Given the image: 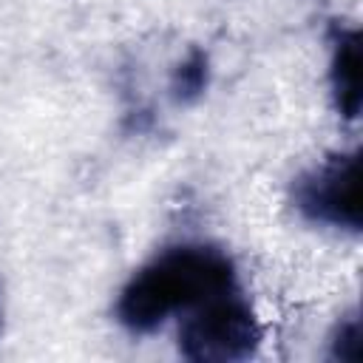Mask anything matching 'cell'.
<instances>
[{"mask_svg":"<svg viewBox=\"0 0 363 363\" xmlns=\"http://www.w3.org/2000/svg\"><path fill=\"white\" fill-rule=\"evenodd\" d=\"M241 289L235 258L213 241H176L136 267L113 298V320L145 337L193 306Z\"/></svg>","mask_w":363,"mask_h":363,"instance_id":"6da1fadb","label":"cell"},{"mask_svg":"<svg viewBox=\"0 0 363 363\" xmlns=\"http://www.w3.org/2000/svg\"><path fill=\"white\" fill-rule=\"evenodd\" d=\"M264 335V320L241 289L216 295L176 318V352L190 363L252 360Z\"/></svg>","mask_w":363,"mask_h":363,"instance_id":"7a4b0ae2","label":"cell"},{"mask_svg":"<svg viewBox=\"0 0 363 363\" xmlns=\"http://www.w3.org/2000/svg\"><path fill=\"white\" fill-rule=\"evenodd\" d=\"M289 204L301 221L360 235L363 230V196H360V150H332L315 164L295 173L289 182Z\"/></svg>","mask_w":363,"mask_h":363,"instance_id":"3957f363","label":"cell"},{"mask_svg":"<svg viewBox=\"0 0 363 363\" xmlns=\"http://www.w3.org/2000/svg\"><path fill=\"white\" fill-rule=\"evenodd\" d=\"M326 82L335 113L346 122H354L363 108V40L357 26L332 28Z\"/></svg>","mask_w":363,"mask_h":363,"instance_id":"277c9868","label":"cell"},{"mask_svg":"<svg viewBox=\"0 0 363 363\" xmlns=\"http://www.w3.org/2000/svg\"><path fill=\"white\" fill-rule=\"evenodd\" d=\"M210 79H213V62H210V54L199 45H190L170 68V77H167V94L176 105H196L207 88H210Z\"/></svg>","mask_w":363,"mask_h":363,"instance_id":"5b68a950","label":"cell"},{"mask_svg":"<svg viewBox=\"0 0 363 363\" xmlns=\"http://www.w3.org/2000/svg\"><path fill=\"white\" fill-rule=\"evenodd\" d=\"M326 354L337 363H357L363 357V323L357 309H349L335 320L326 337Z\"/></svg>","mask_w":363,"mask_h":363,"instance_id":"8992f818","label":"cell"},{"mask_svg":"<svg viewBox=\"0 0 363 363\" xmlns=\"http://www.w3.org/2000/svg\"><path fill=\"white\" fill-rule=\"evenodd\" d=\"M0 335H3V309H0Z\"/></svg>","mask_w":363,"mask_h":363,"instance_id":"52a82bcc","label":"cell"}]
</instances>
